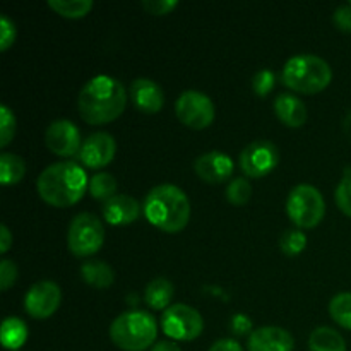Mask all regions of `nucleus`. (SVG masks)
<instances>
[{
    "label": "nucleus",
    "instance_id": "393cba45",
    "mask_svg": "<svg viewBox=\"0 0 351 351\" xmlns=\"http://www.w3.org/2000/svg\"><path fill=\"white\" fill-rule=\"evenodd\" d=\"M329 314L332 321L341 328L351 331V293H338L331 302H329Z\"/></svg>",
    "mask_w": 351,
    "mask_h": 351
},
{
    "label": "nucleus",
    "instance_id": "6ab92c4d",
    "mask_svg": "<svg viewBox=\"0 0 351 351\" xmlns=\"http://www.w3.org/2000/svg\"><path fill=\"white\" fill-rule=\"evenodd\" d=\"M175 288L171 281L167 278H154L149 281L144 291V300H146L147 307L153 311H167L170 307V302L173 300Z\"/></svg>",
    "mask_w": 351,
    "mask_h": 351
},
{
    "label": "nucleus",
    "instance_id": "f03ea898",
    "mask_svg": "<svg viewBox=\"0 0 351 351\" xmlns=\"http://www.w3.org/2000/svg\"><path fill=\"white\" fill-rule=\"evenodd\" d=\"M89 185L86 171L72 161H60L45 168L36 180L38 195L53 208H69L79 202Z\"/></svg>",
    "mask_w": 351,
    "mask_h": 351
},
{
    "label": "nucleus",
    "instance_id": "1a4fd4ad",
    "mask_svg": "<svg viewBox=\"0 0 351 351\" xmlns=\"http://www.w3.org/2000/svg\"><path fill=\"white\" fill-rule=\"evenodd\" d=\"M175 113H177L178 120L185 127L202 130L211 125L213 120H215L216 110L215 103L211 101L208 95L189 89V91H184L178 96L177 103H175Z\"/></svg>",
    "mask_w": 351,
    "mask_h": 351
},
{
    "label": "nucleus",
    "instance_id": "ea45409f",
    "mask_svg": "<svg viewBox=\"0 0 351 351\" xmlns=\"http://www.w3.org/2000/svg\"><path fill=\"white\" fill-rule=\"evenodd\" d=\"M350 5H351V2H350Z\"/></svg>",
    "mask_w": 351,
    "mask_h": 351
},
{
    "label": "nucleus",
    "instance_id": "f704fd0d",
    "mask_svg": "<svg viewBox=\"0 0 351 351\" xmlns=\"http://www.w3.org/2000/svg\"><path fill=\"white\" fill-rule=\"evenodd\" d=\"M332 23L343 33H351V5L346 3V5L338 7L335 10V16H332Z\"/></svg>",
    "mask_w": 351,
    "mask_h": 351
},
{
    "label": "nucleus",
    "instance_id": "bb28decb",
    "mask_svg": "<svg viewBox=\"0 0 351 351\" xmlns=\"http://www.w3.org/2000/svg\"><path fill=\"white\" fill-rule=\"evenodd\" d=\"M280 247L285 256L295 257L305 250V247H307V237H305V233H302V230H287L281 235Z\"/></svg>",
    "mask_w": 351,
    "mask_h": 351
},
{
    "label": "nucleus",
    "instance_id": "c756f323",
    "mask_svg": "<svg viewBox=\"0 0 351 351\" xmlns=\"http://www.w3.org/2000/svg\"><path fill=\"white\" fill-rule=\"evenodd\" d=\"M16 134V117L7 105L0 106V146L7 147Z\"/></svg>",
    "mask_w": 351,
    "mask_h": 351
},
{
    "label": "nucleus",
    "instance_id": "f257e3e1",
    "mask_svg": "<svg viewBox=\"0 0 351 351\" xmlns=\"http://www.w3.org/2000/svg\"><path fill=\"white\" fill-rule=\"evenodd\" d=\"M125 103L127 93L122 82L110 75H96L79 93L77 108L84 122L103 125L119 119Z\"/></svg>",
    "mask_w": 351,
    "mask_h": 351
},
{
    "label": "nucleus",
    "instance_id": "f8f14e48",
    "mask_svg": "<svg viewBox=\"0 0 351 351\" xmlns=\"http://www.w3.org/2000/svg\"><path fill=\"white\" fill-rule=\"evenodd\" d=\"M45 143L47 147L53 154L62 158H71L74 154H79L81 151V132L74 122L71 120H55L48 125L47 132H45Z\"/></svg>",
    "mask_w": 351,
    "mask_h": 351
},
{
    "label": "nucleus",
    "instance_id": "4468645a",
    "mask_svg": "<svg viewBox=\"0 0 351 351\" xmlns=\"http://www.w3.org/2000/svg\"><path fill=\"white\" fill-rule=\"evenodd\" d=\"M194 170L208 184H223L233 175V161L221 151H209L195 160Z\"/></svg>",
    "mask_w": 351,
    "mask_h": 351
},
{
    "label": "nucleus",
    "instance_id": "4be33fe9",
    "mask_svg": "<svg viewBox=\"0 0 351 351\" xmlns=\"http://www.w3.org/2000/svg\"><path fill=\"white\" fill-rule=\"evenodd\" d=\"M26 161L14 153H2L0 156V182L2 185H16L26 175Z\"/></svg>",
    "mask_w": 351,
    "mask_h": 351
},
{
    "label": "nucleus",
    "instance_id": "ddd939ff",
    "mask_svg": "<svg viewBox=\"0 0 351 351\" xmlns=\"http://www.w3.org/2000/svg\"><path fill=\"white\" fill-rule=\"evenodd\" d=\"M115 151L117 143L112 134L95 132L82 141L79 160L88 168H105L113 160Z\"/></svg>",
    "mask_w": 351,
    "mask_h": 351
},
{
    "label": "nucleus",
    "instance_id": "20e7f679",
    "mask_svg": "<svg viewBox=\"0 0 351 351\" xmlns=\"http://www.w3.org/2000/svg\"><path fill=\"white\" fill-rule=\"evenodd\" d=\"M285 86L302 95H315L331 84L332 69L324 58L312 53L295 55L283 67Z\"/></svg>",
    "mask_w": 351,
    "mask_h": 351
},
{
    "label": "nucleus",
    "instance_id": "9d476101",
    "mask_svg": "<svg viewBox=\"0 0 351 351\" xmlns=\"http://www.w3.org/2000/svg\"><path fill=\"white\" fill-rule=\"evenodd\" d=\"M278 147L269 141H254L240 153V168L249 178L266 177L278 167Z\"/></svg>",
    "mask_w": 351,
    "mask_h": 351
},
{
    "label": "nucleus",
    "instance_id": "423d86ee",
    "mask_svg": "<svg viewBox=\"0 0 351 351\" xmlns=\"http://www.w3.org/2000/svg\"><path fill=\"white\" fill-rule=\"evenodd\" d=\"M287 213L293 225H297L298 228H314L324 219V197L314 185L300 184L291 189V192L288 194Z\"/></svg>",
    "mask_w": 351,
    "mask_h": 351
},
{
    "label": "nucleus",
    "instance_id": "4c0bfd02",
    "mask_svg": "<svg viewBox=\"0 0 351 351\" xmlns=\"http://www.w3.org/2000/svg\"><path fill=\"white\" fill-rule=\"evenodd\" d=\"M10 245H12V233L7 228V225L0 226V254L9 252Z\"/></svg>",
    "mask_w": 351,
    "mask_h": 351
},
{
    "label": "nucleus",
    "instance_id": "c85d7f7f",
    "mask_svg": "<svg viewBox=\"0 0 351 351\" xmlns=\"http://www.w3.org/2000/svg\"><path fill=\"white\" fill-rule=\"evenodd\" d=\"M335 199L338 208L351 218V168H346L341 182L338 184L335 192Z\"/></svg>",
    "mask_w": 351,
    "mask_h": 351
},
{
    "label": "nucleus",
    "instance_id": "e433bc0d",
    "mask_svg": "<svg viewBox=\"0 0 351 351\" xmlns=\"http://www.w3.org/2000/svg\"><path fill=\"white\" fill-rule=\"evenodd\" d=\"M209 351H243V348L239 341H235V339L225 338L213 343Z\"/></svg>",
    "mask_w": 351,
    "mask_h": 351
},
{
    "label": "nucleus",
    "instance_id": "cd10ccee",
    "mask_svg": "<svg viewBox=\"0 0 351 351\" xmlns=\"http://www.w3.org/2000/svg\"><path fill=\"white\" fill-rule=\"evenodd\" d=\"M252 195V185L247 178H233L226 187V199L233 206H243Z\"/></svg>",
    "mask_w": 351,
    "mask_h": 351
},
{
    "label": "nucleus",
    "instance_id": "5701e85b",
    "mask_svg": "<svg viewBox=\"0 0 351 351\" xmlns=\"http://www.w3.org/2000/svg\"><path fill=\"white\" fill-rule=\"evenodd\" d=\"M0 338L5 350H19L27 339L26 324L17 317H7L2 324Z\"/></svg>",
    "mask_w": 351,
    "mask_h": 351
},
{
    "label": "nucleus",
    "instance_id": "0eeeda50",
    "mask_svg": "<svg viewBox=\"0 0 351 351\" xmlns=\"http://www.w3.org/2000/svg\"><path fill=\"white\" fill-rule=\"evenodd\" d=\"M105 242L103 223L91 213H79L69 225L67 245L75 257H91Z\"/></svg>",
    "mask_w": 351,
    "mask_h": 351
},
{
    "label": "nucleus",
    "instance_id": "dca6fc26",
    "mask_svg": "<svg viewBox=\"0 0 351 351\" xmlns=\"http://www.w3.org/2000/svg\"><path fill=\"white\" fill-rule=\"evenodd\" d=\"M293 336L278 326H264L249 336V351H293Z\"/></svg>",
    "mask_w": 351,
    "mask_h": 351
},
{
    "label": "nucleus",
    "instance_id": "412c9836",
    "mask_svg": "<svg viewBox=\"0 0 351 351\" xmlns=\"http://www.w3.org/2000/svg\"><path fill=\"white\" fill-rule=\"evenodd\" d=\"M308 350L311 351H346L345 338L336 329L321 326L314 329L308 338Z\"/></svg>",
    "mask_w": 351,
    "mask_h": 351
},
{
    "label": "nucleus",
    "instance_id": "aec40b11",
    "mask_svg": "<svg viewBox=\"0 0 351 351\" xmlns=\"http://www.w3.org/2000/svg\"><path fill=\"white\" fill-rule=\"evenodd\" d=\"M81 278L93 288L105 290L115 280L113 269L103 261H86L81 266Z\"/></svg>",
    "mask_w": 351,
    "mask_h": 351
},
{
    "label": "nucleus",
    "instance_id": "473e14b6",
    "mask_svg": "<svg viewBox=\"0 0 351 351\" xmlns=\"http://www.w3.org/2000/svg\"><path fill=\"white\" fill-rule=\"evenodd\" d=\"M178 5L177 0H144L143 7L147 14L153 16H167Z\"/></svg>",
    "mask_w": 351,
    "mask_h": 351
},
{
    "label": "nucleus",
    "instance_id": "2f4dec72",
    "mask_svg": "<svg viewBox=\"0 0 351 351\" xmlns=\"http://www.w3.org/2000/svg\"><path fill=\"white\" fill-rule=\"evenodd\" d=\"M16 24H14L5 14H2V16H0V50H9L14 45V41H16Z\"/></svg>",
    "mask_w": 351,
    "mask_h": 351
},
{
    "label": "nucleus",
    "instance_id": "f3484780",
    "mask_svg": "<svg viewBox=\"0 0 351 351\" xmlns=\"http://www.w3.org/2000/svg\"><path fill=\"white\" fill-rule=\"evenodd\" d=\"M103 218L113 226H125L136 221L141 215V204L127 194H115L101 206Z\"/></svg>",
    "mask_w": 351,
    "mask_h": 351
},
{
    "label": "nucleus",
    "instance_id": "7c9ffc66",
    "mask_svg": "<svg viewBox=\"0 0 351 351\" xmlns=\"http://www.w3.org/2000/svg\"><path fill=\"white\" fill-rule=\"evenodd\" d=\"M274 82H276V75L269 69H263V71L257 72L252 79V89L257 96H267L274 88Z\"/></svg>",
    "mask_w": 351,
    "mask_h": 351
},
{
    "label": "nucleus",
    "instance_id": "a878e982",
    "mask_svg": "<svg viewBox=\"0 0 351 351\" xmlns=\"http://www.w3.org/2000/svg\"><path fill=\"white\" fill-rule=\"evenodd\" d=\"M89 194L93 199H99V201H108L110 197H113L117 192V180L112 173H96L95 177H91L89 180Z\"/></svg>",
    "mask_w": 351,
    "mask_h": 351
},
{
    "label": "nucleus",
    "instance_id": "2eb2a0df",
    "mask_svg": "<svg viewBox=\"0 0 351 351\" xmlns=\"http://www.w3.org/2000/svg\"><path fill=\"white\" fill-rule=\"evenodd\" d=\"M130 98H132L134 106L147 115H154L165 105L163 89L160 88L158 82L147 77L134 79L130 84Z\"/></svg>",
    "mask_w": 351,
    "mask_h": 351
},
{
    "label": "nucleus",
    "instance_id": "b1692460",
    "mask_svg": "<svg viewBox=\"0 0 351 351\" xmlns=\"http://www.w3.org/2000/svg\"><path fill=\"white\" fill-rule=\"evenodd\" d=\"M48 7L62 17L79 19L93 9L91 0H48Z\"/></svg>",
    "mask_w": 351,
    "mask_h": 351
},
{
    "label": "nucleus",
    "instance_id": "72a5a7b5",
    "mask_svg": "<svg viewBox=\"0 0 351 351\" xmlns=\"http://www.w3.org/2000/svg\"><path fill=\"white\" fill-rule=\"evenodd\" d=\"M17 280V266L10 259H2L0 263V288L7 291Z\"/></svg>",
    "mask_w": 351,
    "mask_h": 351
},
{
    "label": "nucleus",
    "instance_id": "9b49d317",
    "mask_svg": "<svg viewBox=\"0 0 351 351\" xmlns=\"http://www.w3.org/2000/svg\"><path fill=\"white\" fill-rule=\"evenodd\" d=\"M62 302L60 287L53 281H38L24 297V311L33 319H48L57 312Z\"/></svg>",
    "mask_w": 351,
    "mask_h": 351
},
{
    "label": "nucleus",
    "instance_id": "7ed1b4c3",
    "mask_svg": "<svg viewBox=\"0 0 351 351\" xmlns=\"http://www.w3.org/2000/svg\"><path fill=\"white\" fill-rule=\"evenodd\" d=\"M144 216L158 230L177 233L187 226L191 219V202L180 187L171 184L156 185L144 199Z\"/></svg>",
    "mask_w": 351,
    "mask_h": 351
},
{
    "label": "nucleus",
    "instance_id": "a211bd4d",
    "mask_svg": "<svg viewBox=\"0 0 351 351\" xmlns=\"http://www.w3.org/2000/svg\"><path fill=\"white\" fill-rule=\"evenodd\" d=\"M274 113L278 119L288 127H302L307 120V108L298 96L291 93H283L274 99Z\"/></svg>",
    "mask_w": 351,
    "mask_h": 351
},
{
    "label": "nucleus",
    "instance_id": "58836bf2",
    "mask_svg": "<svg viewBox=\"0 0 351 351\" xmlns=\"http://www.w3.org/2000/svg\"><path fill=\"white\" fill-rule=\"evenodd\" d=\"M151 351H182V350L178 348L177 343L173 341H160L156 343V345H153Z\"/></svg>",
    "mask_w": 351,
    "mask_h": 351
},
{
    "label": "nucleus",
    "instance_id": "c9c22d12",
    "mask_svg": "<svg viewBox=\"0 0 351 351\" xmlns=\"http://www.w3.org/2000/svg\"><path fill=\"white\" fill-rule=\"evenodd\" d=\"M230 331L237 336H245L252 335V321L249 319V315L245 314H235L230 321Z\"/></svg>",
    "mask_w": 351,
    "mask_h": 351
},
{
    "label": "nucleus",
    "instance_id": "6e6552de",
    "mask_svg": "<svg viewBox=\"0 0 351 351\" xmlns=\"http://www.w3.org/2000/svg\"><path fill=\"white\" fill-rule=\"evenodd\" d=\"M161 328L170 339L192 341L201 336L204 321H202V315L191 305L173 304L161 315Z\"/></svg>",
    "mask_w": 351,
    "mask_h": 351
},
{
    "label": "nucleus",
    "instance_id": "39448f33",
    "mask_svg": "<svg viewBox=\"0 0 351 351\" xmlns=\"http://www.w3.org/2000/svg\"><path fill=\"white\" fill-rule=\"evenodd\" d=\"M158 326L153 315L143 311L120 314L110 326V338L117 348L123 351H144L153 348Z\"/></svg>",
    "mask_w": 351,
    "mask_h": 351
}]
</instances>
